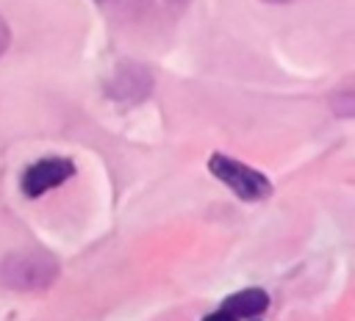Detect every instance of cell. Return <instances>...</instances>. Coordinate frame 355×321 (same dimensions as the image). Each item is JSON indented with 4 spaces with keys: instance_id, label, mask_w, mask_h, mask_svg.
<instances>
[{
    "instance_id": "cell-7",
    "label": "cell",
    "mask_w": 355,
    "mask_h": 321,
    "mask_svg": "<svg viewBox=\"0 0 355 321\" xmlns=\"http://www.w3.org/2000/svg\"><path fill=\"white\" fill-rule=\"evenodd\" d=\"M202 321H239L233 313H227V310H216V313H211V315H205Z\"/></svg>"
},
{
    "instance_id": "cell-2",
    "label": "cell",
    "mask_w": 355,
    "mask_h": 321,
    "mask_svg": "<svg viewBox=\"0 0 355 321\" xmlns=\"http://www.w3.org/2000/svg\"><path fill=\"white\" fill-rule=\"evenodd\" d=\"M208 169L236 196H241L247 202H258V199H266L272 194V185H269V180L261 172H255V169H250V166H244V163H239V160H233V158H227L222 152H214L211 155Z\"/></svg>"
},
{
    "instance_id": "cell-5",
    "label": "cell",
    "mask_w": 355,
    "mask_h": 321,
    "mask_svg": "<svg viewBox=\"0 0 355 321\" xmlns=\"http://www.w3.org/2000/svg\"><path fill=\"white\" fill-rule=\"evenodd\" d=\"M266 307H269V296H266V291H261V288H244V291L227 296L225 304H222V310L233 313L236 318L258 315V313H263Z\"/></svg>"
},
{
    "instance_id": "cell-1",
    "label": "cell",
    "mask_w": 355,
    "mask_h": 321,
    "mask_svg": "<svg viewBox=\"0 0 355 321\" xmlns=\"http://www.w3.org/2000/svg\"><path fill=\"white\" fill-rule=\"evenodd\" d=\"M58 263L47 252H14L0 263V282L11 291H44L55 282Z\"/></svg>"
},
{
    "instance_id": "cell-8",
    "label": "cell",
    "mask_w": 355,
    "mask_h": 321,
    "mask_svg": "<svg viewBox=\"0 0 355 321\" xmlns=\"http://www.w3.org/2000/svg\"><path fill=\"white\" fill-rule=\"evenodd\" d=\"M6 47H8V25H6V19L0 17V55L6 53Z\"/></svg>"
},
{
    "instance_id": "cell-3",
    "label": "cell",
    "mask_w": 355,
    "mask_h": 321,
    "mask_svg": "<svg viewBox=\"0 0 355 321\" xmlns=\"http://www.w3.org/2000/svg\"><path fill=\"white\" fill-rule=\"evenodd\" d=\"M111 17L125 22H161L183 14L189 0H94Z\"/></svg>"
},
{
    "instance_id": "cell-9",
    "label": "cell",
    "mask_w": 355,
    "mask_h": 321,
    "mask_svg": "<svg viewBox=\"0 0 355 321\" xmlns=\"http://www.w3.org/2000/svg\"><path fill=\"white\" fill-rule=\"evenodd\" d=\"M266 3H286V0H266Z\"/></svg>"
},
{
    "instance_id": "cell-6",
    "label": "cell",
    "mask_w": 355,
    "mask_h": 321,
    "mask_svg": "<svg viewBox=\"0 0 355 321\" xmlns=\"http://www.w3.org/2000/svg\"><path fill=\"white\" fill-rule=\"evenodd\" d=\"M141 77H147V72L141 69V66H122L119 72H116V77H114V83H111V97H122V100H141L147 91H150V86L147 83H136V80H141Z\"/></svg>"
},
{
    "instance_id": "cell-4",
    "label": "cell",
    "mask_w": 355,
    "mask_h": 321,
    "mask_svg": "<svg viewBox=\"0 0 355 321\" xmlns=\"http://www.w3.org/2000/svg\"><path fill=\"white\" fill-rule=\"evenodd\" d=\"M72 172H75V166L69 158H44L22 174V191L28 196H42L44 191H50V188L61 185L67 177H72Z\"/></svg>"
}]
</instances>
